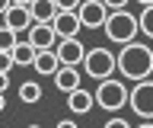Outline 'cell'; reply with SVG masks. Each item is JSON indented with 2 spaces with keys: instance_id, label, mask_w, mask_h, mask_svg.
I'll list each match as a JSON object with an SVG mask.
<instances>
[{
  "instance_id": "2e32d148",
  "label": "cell",
  "mask_w": 153,
  "mask_h": 128,
  "mask_svg": "<svg viewBox=\"0 0 153 128\" xmlns=\"http://www.w3.org/2000/svg\"><path fill=\"white\" fill-rule=\"evenodd\" d=\"M22 42V35H19L16 29H10V26H0V51H13Z\"/></svg>"
},
{
  "instance_id": "8fae6325",
  "label": "cell",
  "mask_w": 153,
  "mask_h": 128,
  "mask_svg": "<svg viewBox=\"0 0 153 128\" xmlns=\"http://www.w3.org/2000/svg\"><path fill=\"white\" fill-rule=\"evenodd\" d=\"M96 106V93H89V90H74V93H67V109L74 112V115H86V112H93Z\"/></svg>"
},
{
  "instance_id": "5b68a950",
  "label": "cell",
  "mask_w": 153,
  "mask_h": 128,
  "mask_svg": "<svg viewBox=\"0 0 153 128\" xmlns=\"http://www.w3.org/2000/svg\"><path fill=\"white\" fill-rule=\"evenodd\" d=\"M131 112L140 115L143 122H153V80H140L131 87Z\"/></svg>"
},
{
  "instance_id": "603a6c76",
  "label": "cell",
  "mask_w": 153,
  "mask_h": 128,
  "mask_svg": "<svg viewBox=\"0 0 153 128\" xmlns=\"http://www.w3.org/2000/svg\"><path fill=\"white\" fill-rule=\"evenodd\" d=\"M57 128H76V122H74V118H61V122H57Z\"/></svg>"
},
{
  "instance_id": "3957f363",
  "label": "cell",
  "mask_w": 153,
  "mask_h": 128,
  "mask_svg": "<svg viewBox=\"0 0 153 128\" xmlns=\"http://www.w3.org/2000/svg\"><path fill=\"white\" fill-rule=\"evenodd\" d=\"M131 103V90L128 83L118 77H108V80H99V87H96V106H102L105 112H118Z\"/></svg>"
},
{
  "instance_id": "f546056e",
  "label": "cell",
  "mask_w": 153,
  "mask_h": 128,
  "mask_svg": "<svg viewBox=\"0 0 153 128\" xmlns=\"http://www.w3.org/2000/svg\"><path fill=\"white\" fill-rule=\"evenodd\" d=\"M29 128H42V125H29Z\"/></svg>"
},
{
  "instance_id": "ffe728a7",
  "label": "cell",
  "mask_w": 153,
  "mask_h": 128,
  "mask_svg": "<svg viewBox=\"0 0 153 128\" xmlns=\"http://www.w3.org/2000/svg\"><path fill=\"white\" fill-rule=\"evenodd\" d=\"M13 64H16V61H13V51H0V74H10Z\"/></svg>"
},
{
  "instance_id": "d6986e66",
  "label": "cell",
  "mask_w": 153,
  "mask_h": 128,
  "mask_svg": "<svg viewBox=\"0 0 153 128\" xmlns=\"http://www.w3.org/2000/svg\"><path fill=\"white\" fill-rule=\"evenodd\" d=\"M54 3H57V10H61V13H76L83 0H54Z\"/></svg>"
},
{
  "instance_id": "d4e9b609",
  "label": "cell",
  "mask_w": 153,
  "mask_h": 128,
  "mask_svg": "<svg viewBox=\"0 0 153 128\" xmlns=\"http://www.w3.org/2000/svg\"><path fill=\"white\" fill-rule=\"evenodd\" d=\"M10 7H13V0H0V16H3V13H7Z\"/></svg>"
},
{
  "instance_id": "8992f818",
  "label": "cell",
  "mask_w": 153,
  "mask_h": 128,
  "mask_svg": "<svg viewBox=\"0 0 153 128\" xmlns=\"http://www.w3.org/2000/svg\"><path fill=\"white\" fill-rule=\"evenodd\" d=\"M76 13H80L83 29H105V22H108V16H112V10L105 7L102 0H83Z\"/></svg>"
},
{
  "instance_id": "9a60e30c",
  "label": "cell",
  "mask_w": 153,
  "mask_h": 128,
  "mask_svg": "<svg viewBox=\"0 0 153 128\" xmlns=\"http://www.w3.org/2000/svg\"><path fill=\"white\" fill-rule=\"evenodd\" d=\"M35 58H38V51L29 45V42H19L16 48H13V61H16L19 67H32L35 64Z\"/></svg>"
},
{
  "instance_id": "484cf974",
  "label": "cell",
  "mask_w": 153,
  "mask_h": 128,
  "mask_svg": "<svg viewBox=\"0 0 153 128\" xmlns=\"http://www.w3.org/2000/svg\"><path fill=\"white\" fill-rule=\"evenodd\" d=\"M13 3H16V7H32L35 0H13Z\"/></svg>"
},
{
  "instance_id": "ac0fdd59",
  "label": "cell",
  "mask_w": 153,
  "mask_h": 128,
  "mask_svg": "<svg viewBox=\"0 0 153 128\" xmlns=\"http://www.w3.org/2000/svg\"><path fill=\"white\" fill-rule=\"evenodd\" d=\"M140 35L153 39V7H143L140 10Z\"/></svg>"
},
{
  "instance_id": "5bb4252c",
  "label": "cell",
  "mask_w": 153,
  "mask_h": 128,
  "mask_svg": "<svg viewBox=\"0 0 153 128\" xmlns=\"http://www.w3.org/2000/svg\"><path fill=\"white\" fill-rule=\"evenodd\" d=\"M29 10H32V19H35V22H54L57 13H61L54 0H35Z\"/></svg>"
},
{
  "instance_id": "ba28073f",
  "label": "cell",
  "mask_w": 153,
  "mask_h": 128,
  "mask_svg": "<svg viewBox=\"0 0 153 128\" xmlns=\"http://www.w3.org/2000/svg\"><path fill=\"white\" fill-rule=\"evenodd\" d=\"M26 42H29L35 51H54L61 39H57V32H54V26H51V22H35V26L29 29Z\"/></svg>"
},
{
  "instance_id": "83f0119b",
  "label": "cell",
  "mask_w": 153,
  "mask_h": 128,
  "mask_svg": "<svg viewBox=\"0 0 153 128\" xmlns=\"http://www.w3.org/2000/svg\"><path fill=\"white\" fill-rule=\"evenodd\" d=\"M3 109H7V99H3V93H0V112H3Z\"/></svg>"
},
{
  "instance_id": "7402d4cb",
  "label": "cell",
  "mask_w": 153,
  "mask_h": 128,
  "mask_svg": "<svg viewBox=\"0 0 153 128\" xmlns=\"http://www.w3.org/2000/svg\"><path fill=\"white\" fill-rule=\"evenodd\" d=\"M105 7H108V10L112 13H118V10H128V0H102Z\"/></svg>"
},
{
  "instance_id": "44dd1931",
  "label": "cell",
  "mask_w": 153,
  "mask_h": 128,
  "mask_svg": "<svg viewBox=\"0 0 153 128\" xmlns=\"http://www.w3.org/2000/svg\"><path fill=\"white\" fill-rule=\"evenodd\" d=\"M102 128H134V125H128V118H121V115H112Z\"/></svg>"
},
{
  "instance_id": "9c48e42d",
  "label": "cell",
  "mask_w": 153,
  "mask_h": 128,
  "mask_svg": "<svg viewBox=\"0 0 153 128\" xmlns=\"http://www.w3.org/2000/svg\"><path fill=\"white\" fill-rule=\"evenodd\" d=\"M0 19H3V26H10V29H16V32H29L32 26H35L32 10H29V7H16V3H13V7H10Z\"/></svg>"
},
{
  "instance_id": "277c9868",
  "label": "cell",
  "mask_w": 153,
  "mask_h": 128,
  "mask_svg": "<svg viewBox=\"0 0 153 128\" xmlns=\"http://www.w3.org/2000/svg\"><path fill=\"white\" fill-rule=\"evenodd\" d=\"M83 70L86 77H96V80H108L118 70V51H108L102 45L86 51V61H83Z\"/></svg>"
},
{
  "instance_id": "52a82bcc",
  "label": "cell",
  "mask_w": 153,
  "mask_h": 128,
  "mask_svg": "<svg viewBox=\"0 0 153 128\" xmlns=\"http://www.w3.org/2000/svg\"><path fill=\"white\" fill-rule=\"evenodd\" d=\"M57 58H61V64L64 67H83V61H86V45L80 39H61L57 42Z\"/></svg>"
},
{
  "instance_id": "4fadbf2b",
  "label": "cell",
  "mask_w": 153,
  "mask_h": 128,
  "mask_svg": "<svg viewBox=\"0 0 153 128\" xmlns=\"http://www.w3.org/2000/svg\"><path fill=\"white\" fill-rule=\"evenodd\" d=\"M80 67H61L54 74V87L61 90V93H74V90H80Z\"/></svg>"
},
{
  "instance_id": "f1b7e54d",
  "label": "cell",
  "mask_w": 153,
  "mask_h": 128,
  "mask_svg": "<svg viewBox=\"0 0 153 128\" xmlns=\"http://www.w3.org/2000/svg\"><path fill=\"white\" fill-rule=\"evenodd\" d=\"M137 3H140V7H153V0H137Z\"/></svg>"
},
{
  "instance_id": "6da1fadb",
  "label": "cell",
  "mask_w": 153,
  "mask_h": 128,
  "mask_svg": "<svg viewBox=\"0 0 153 128\" xmlns=\"http://www.w3.org/2000/svg\"><path fill=\"white\" fill-rule=\"evenodd\" d=\"M118 74L128 77L131 83L150 80V74H153V48L147 42L121 45V51H118Z\"/></svg>"
},
{
  "instance_id": "4316f807",
  "label": "cell",
  "mask_w": 153,
  "mask_h": 128,
  "mask_svg": "<svg viewBox=\"0 0 153 128\" xmlns=\"http://www.w3.org/2000/svg\"><path fill=\"white\" fill-rule=\"evenodd\" d=\"M134 128H153V122H140V125H134Z\"/></svg>"
},
{
  "instance_id": "7a4b0ae2",
  "label": "cell",
  "mask_w": 153,
  "mask_h": 128,
  "mask_svg": "<svg viewBox=\"0 0 153 128\" xmlns=\"http://www.w3.org/2000/svg\"><path fill=\"white\" fill-rule=\"evenodd\" d=\"M105 35H108V42H115V45H131V42H137V35H140V16H134V13H128V10L112 13L108 22H105Z\"/></svg>"
},
{
  "instance_id": "e0dca14e",
  "label": "cell",
  "mask_w": 153,
  "mask_h": 128,
  "mask_svg": "<svg viewBox=\"0 0 153 128\" xmlns=\"http://www.w3.org/2000/svg\"><path fill=\"white\" fill-rule=\"evenodd\" d=\"M19 99H22V103H38V99H42V87H38L35 80H26V83L19 87Z\"/></svg>"
},
{
  "instance_id": "cb8c5ba5",
  "label": "cell",
  "mask_w": 153,
  "mask_h": 128,
  "mask_svg": "<svg viewBox=\"0 0 153 128\" xmlns=\"http://www.w3.org/2000/svg\"><path fill=\"white\" fill-rule=\"evenodd\" d=\"M7 87H10V77H7V74H0V93H7Z\"/></svg>"
},
{
  "instance_id": "4dcf8cb0",
  "label": "cell",
  "mask_w": 153,
  "mask_h": 128,
  "mask_svg": "<svg viewBox=\"0 0 153 128\" xmlns=\"http://www.w3.org/2000/svg\"><path fill=\"white\" fill-rule=\"evenodd\" d=\"M0 26H3V22H0Z\"/></svg>"
},
{
  "instance_id": "7c38bea8",
  "label": "cell",
  "mask_w": 153,
  "mask_h": 128,
  "mask_svg": "<svg viewBox=\"0 0 153 128\" xmlns=\"http://www.w3.org/2000/svg\"><path fill=\"white\" fill-rule=\"evenodd\" d=\"M32 67H35V74H42V77H54L64 64H61V58H57V51H38V58H35Z\"/></svg>"
},
{
  "instance_id": "30bf717a",
  "label": "cell",
  "mask_w": 153,
  "mask_h": 128,
  "mask_svg": "<svg viewBox=\"0 0 153 128\" xmlns=\"http://www.w3.org/2000/svg\"><path fill=\"white\" fill-rule=\"evenodd\" d=\"M51 26H54L57 39H80V29H83L80 13H57V19Z\"/></svg>"
}]
</instances>
